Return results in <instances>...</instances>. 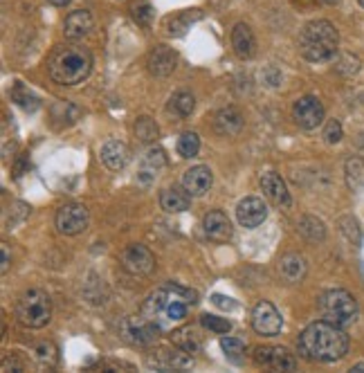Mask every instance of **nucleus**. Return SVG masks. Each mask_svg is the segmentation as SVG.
Returning a JSON list of instances; mask_svg holds the SVG:
<instances>
[{"instance_id":"nucleus-1","label":"nucleus","mask_w":364,"mask_h":373,"mask_svg":"<svg viewBox=\"0 0 364 373\" xmlns=\"http://www.w3.org/2000/svg\"><path fill=\"white\" fill-rule=\"evenodd\" d=\"M299 353L310 362H335L346 355L348 351V335L342 326H335L331 322H315L302 330L299 335Z\"/></svg>"},{"instance_id":"nucleus-2","label":"nucleus","mask_w":364,"mask_h":373,"mask_svg":"<svg viewBox=\"0 0 364 373\" xmlns=\"http://www.w3.org/2000/svg\"><path fill=\"white\" fill-rule=\"evenodd\" d=\"M93 70V55L81 45H59L47 57V72L59 86H76Z\"/></svg>"},{"instance_id":"nucleus-3","label":"nucleus","mask_w":364,"mask_h":373,"mask_svg":"<svg viewBox=\"0 0 364 373\" xmlns=\"http://www.w3.org/2000/svg\"><path fill=\"white\" fill-rule=\"evenodd\" d=\"M337 45H340V36L329 21L308 23L299 36V50H302L304 59L313 63L331 61L337 55Z\"/></svg>"},{"instance_id":"nucleus-4","label":"nucleus","mask_w":364,"mask_h":373,"mask_svg":"<svg viewBox=\"0 0 364 373\" xmlns=\"http://www.w3.org/2000/svg\"><path fill=\"white\" fill-rule=\"evenodd\" d=\"M319 311L326 322L346 328L358 319V301L353 299L351 292L335 288V290H326L319 297Z\"/></svg>"},{"instance_id":"nucleus-5","label":"nucleus","mask_w":364,"mask_h":373,"mask_svg":"<svg viewBox=\"0 0 364 373\" xmlns=\"http://www.w3.org/2000/svg\"><path fill=\"white\" fill-rule=\"evenodd\" d=\"M16 317L28 328H43L52 317V301L47 292L38 288L23 292L16 304Z\"/></svg>"},{"instance_id":"nucleus-6","label":"nucleus","mask_w":364,"mask_h":373,"mask_svg":"<svg viewBox=\"0 0 364 373\" xmlns=\"http://www.w3.org/2000/svg\"><path fill=\"white\" fill-rule=\"evenodd\" d=\"M122 268L135 277H147L155 270V257L147 245L133 243L122 252Z\"/></svg>"},{"instance_id":"nucleus-7","label":"nucleus","mask_w":364,"mask_h":373,"mask_svg":"<svg viewBox=\"0 0 364 373\" xmlns=\"http://www.w3.org/2000/svg\"><path fill=\"white\" fill-rule=\"evenodd\" d=\"M88 218H90L88 209L84 205L70 203V205H63L57 211V228L61 234L74 236V234H81L88 228Z\"/></svg>"},{"instance_id":"nucleus-8","label":"nucleus","mask_w":364,"mask_h":373,"mask_svg":"<svg viewBox=\"0 0 364 373\" xmlns=\"http://www.w3.org/2000/svg\"><path fill=\"white\" fill-rule=\"evenodd\" d=\"M292 115H295V122L306 128V130H313L324 122V106L317 97L313 95H306V97H299L292 106Z\"/></svg>"},{"instance_id":"nucleus-9","label":"nucleus","mask_w":364,"mask_h":373,"mask_svg":"<svg viewBox=\"0 0 364 373\" xmlns=\"http://www.w3.org/2000/svg\"><path fill=\"white\" fill-rule=\"evenodd\" d=\"M252 326L258 335H279L281 333V326H283V319H281V313L272 306L270 301H261L256 304V308L252 313Z\"/></svg>"},{"instance_id":"nucleus-10","label":"nucleus","mask_w":364,"mask_h":373,"mask_svg":"<svg viewBox=\"0 0 364 373\" xmlns=\"http://www.w3.org/2000/svg\"><path fill=\"white\" fill-rule=\"evenodd\" d=\"M166 167V155L162 149H149L144 153V157L140 160V167H137V182L142 186H149L155 180L160 178V173Z\"/></svg>"},{"instance_id":"nucleus-11","label":"nucleus","mask_w":364,"mask_h":373,"mask_svg":"<svg viewBox=\"0 0 364 373\" xmlns=\"http://www.w3.org/2000/svg\"><path fill=\"white\" fill-rule=\"evenodd\" d=\"M254 360L258 364L270 367L272 371H295L297 369V360L292 353H288L281 346H266V349H256Z\"/></svg>"},{"instance_id":"nucleus-12","label":"nucleus","mask_w":364,"mask_h":373,"mask_svg":"<svg viewBox=\"0 0 364 373\" xmlns=\"http://www.w3.org/2000/svg\"><path fill=\"white\" fill-rule=\"evenodd\" d=\"M237 216H239V223L243 225V228L254 230L268 218V207H266V203L261 201V198L248 196V198H243V201L239 203Z\"/></svg>"},{"instance_id":"nucleus-13","label":"nucleus","mask_w":364,"mask_h":373,"mask_svg":"<svg viewBox=\"0 0 364 373\" xmlns=\"http://www.w3.org/2000/svg\"><path fill=\"white\" fill-rule=\"evenodd\" d=\"M93 25H95V18L88 9H76L72 14H68L66 25H63V34H66V38H70V41H79V38L90 34Z\"/></svg>"},{"instance_id":"nucleus-14","label":"nucleus","mask_w":364,"mask_h":373,"mask_svg":"<svg viewBox=\"0 0 364 373\" xmlns=\"http://www.w3.org/2000/svg\"><path fill=\"white\" fill-rule=\"evenodd\" d=\"M178 65V55L166 45H158L149 55V70L155 77H169Z\"/></svg>"},{"instance_id":"nucleus-15","label":"nucleus","mask_w":364,"mask_h":373,"mask_svg":"<svg viewBox=\"0 0 364 373\" xmlns=\"http://www.w3.org/2000/svg\"><path fill=\"white\" fill-rule=\"evenodd\" d=\"M151 362L158 367V369H162V371H182V369H189V367H193V360H191V353H187V351H182L180 346L178 349H166V351H160L158 355H155Z\"/></svg>"},{"instance_id":"nucleus-16","label":"nucleus","mask_w":364,"mask_h":373,"mask_svg":"<svg viewBox=\"0 0 364 373\" xmlns=\"http://www.w3.org/2000/svg\"><path fill=\"white\" fill-rule=\"evenodd\" d=\"M124 333H126V338L131 340L133 344H151L155 338H158V326L153 324V319L144 317V319H131V322H126L124 324Z\"/></svg>"},{"instance_id":"nucleus-17","label":"nucleus","mask_w":364,"mask_h":373,"mask_svg":"<svg viewBox=\"0 0 364 373\" xmlns=\"http://www.w3.org/2000/svg\"><path fill=\"white\" fill-rule=\"evenodd\" d=\"M214 178H212V171L207 167H193L185 173L182 178V186L191 194V196H205L210 191Z\"/></svg>"},{"instance_id":"nucleus-18","label":"nucleus","mask_w":364,"mask_h":373,"mask_svg":"<svg viewBox=\"0 0 364 373\" xmlns=\"http://www.w3.org/2000/svg\"><path fill=\"white\" fill-rule=\"evenodd\" d=\"M205 234L216 243H225L232 238V223L223 211H210L205 216Z\"/></svg>"},{"instance_id":"nucleus-19","label":"nucleus","mask_w":364,"mask_h":373,"mask_svg":"<svg viewBox=\"0 0 364 373\" xmlns=\"http://www.w3.org/2000/svg\"><path fill=\"white\" fill-rule=\"evenodd\" d=\"M128 157H131V151H128V146L120 140H110L101 146V160L103 165L113 171H120L128 165Z\"/></svg>"},{"instance_id":"nucleus-20","label":"nucleus","mask_w":364,"mask_h":373,"mask_svg":"<svg viewBox=\"0 0 364 373\" xmlns=\"http://www.w3.org/2000/svg\"><path fill=\"white\" fill-rule=\"evenodd\" d=\"M261 189L275 205H283V207L290 205V194H288V189H285V182L281 180L279 173H275V171L263 173Z\"/></svg>"},{"instance_id":"nucleus-21","label":"nucleus","mask_w":364,"mask_h":373,"mask_svg":"<svg viewBox=\"0 0 364 373\" xmlns=\"http://www.w3.org/2000/svg\"><path fill=\"white\" fill-rule=\"evenodd\" d=\"M232 48H234V52H237V57H241V59H250L254 55L256 41H254L252 30L245 23L234 25V30H232Z\"/></svg>"},{"instance_id":"nucleus-22","label":"nucleus","mask_w":364,"mask_h":373,"mask_svg":"<svg viewBox=\"0 0 364 373\" xmlns=\"http://www.w3.org/2000/svg\"><path fill=\"white\" fill-rule=\"evenodd\" d=\"M243 128V117L237 108H223L218 111L216 117H214V130L218 135H237V133Z\"/></svg>"},{"instance_id":"nucleus-23","label":"nucleus","mask_w":364,"mask_h":373,"mask_svg":"<svg viewBox=\"0 0 364 373\" xmlns=\"http://www.w3.org/2000/svg\"><path fill=\"white\" fill-rule=\"evenodd\" d=\"M160 205L169 214H178V211H185L191 205V194L185 189H178V186H169L160 194Z\"/></svg>"},{"instance_id":"nucleus-24","label":"nucleus","mask_w":364,"mask_h":373,"mask_svg":"<svg viewBox=\"0 0 364 373\" xmlns=\"http://www.w3.org/2000/svg\"><path fill=\"white\" fill-rule=\"evenodd\" d=\"M200 9H187V11H178V14L166 18V30L171 36H182L187 30H191V25L200 21Z\"/></svg>"},{"instance_id":"nucleus-25","label":"nucleus","mask_w":364,"mask_h":373,"mask_svg":"<svg viewBox=\"0 0 364 373\" xmlns=\"http://www.w3.org/2000/svg\"><path fill=\"white\" fill-rule=\"evenodd\" d=\"M279 270H281V277L288 284H299L306 277V261H304V257H299V255H285L281 259Z\"/></svg>"},{"instance_id":"nucleus-26","label":"nucleus","mask_w":364,"mask_h":373,"mask_svg":"<svg viewBox=\"0 0 364 373\" xmlns=\"http://www.w3.org/2000/svg\"><path fill=\"white\" fill-rule=\"evenodd\" d=\"M171 342L176 346H180L182 351H187V353H198L200 351V338H198V333L193 330L191 326H182V328L174 330Z\"/></svg>"},{"instance_id":"nucleus-27","label":"nucleus","mask_w":364,"mask_h":373,"mask_svg":"<svg viewBox=\"0 0 364 373\" xmlns=\"http://www.w3.org/2000/svg\"><path fill=\"white\" fill-rule=\"evenodd\" d=\"M169 304H171V299H169L166 288L155 290V292H151V297H149L147 304H144V315H147L149 319H155L158 315L166 313V306H169Z\"/></svg>"},{"instance_id":"nucleus-28","label":"nucleus","mask_w":364,"mask_h":373,"mask_svg":"<svg viewBox=\"0 0 364 373\" xmlns=\"http://www.w3.org/2000/svg\"><path fill=\"white\" fill-rule=\"evenodd\" d=\"M193 106H196V99H193L191 92H176V95L171 97V101H169V111H171L174 115L178 117H189L193 113Z\"/></svg>"},{"instance_id":"nucleus-29","label":"nucleus","mask_w":364,"mask_h":373,"mask_svg":"<svg viewBox=\"0 0 364 373\" xmlns=\"http://www.w3.org/2000/svg\"><path fill=\"white\" fill-rule=\"evenodd\" d=\"M346 180L351 189H362L364 186V162L360 157H353L346 162Z\"/></svg>"},{"instance_id":"nucleus-30","label":"nucleus","mask_w":364,"mask_h":373,"mask_svg":"<svg viewBox=\"0 0 364 373\" xmlns=\"http://www.w3.org/2000/svg\"><path fill=\"white\" fill-rule=\"evenodd\" d=\"M299 232H302L308 241H322L324 238V223L313 218V216H304L299 223Z\"/></svg>"},{"instance_id":"nucleus-31","label":"nucleus","mask_w":364,"mask_h":373,"mask_svg":"<svg viewBox=\"0 0 364 373\" xmlns=\"http://www.w3.org/2000/svg\"><path fill=\"white\" fill-rule=\"evenodd\" d=\"M198 149H200V140H198L196 133H185V135L178 140V153L182 157L198 155Z\"/></svg>"},{"instance_id":"nucleus-32","label":"nucleus","mask_w":364,"mask_h":373,"mask_svg":"<svg viewBox=\"0 0 364 373\" xmlns=\"http://www.w3.org/2000/svg\"><path fill=\"white\" fill-rule=\"evenodd\" d=\"M220 346H223V351L227 355L229 362L234 364H239L241 360H243V353H245V346L241 340H234V338H225V340H220Z\"/></svg>"},{"instance_id":"nucleus-33","label":"nucleus","mask_w":364,"mask_h":373,"mask_svg":"<svg viewBox=\"0 0 364 373\" xmlns=\"http://www.w3.org/2000/svg\"><path fill=\"white\" fill-rule=\"evenodd\" d=\"M135 133L142 142H153L155 138H158V126H155L151 117H140L137 124H135Z\"/></svg>"},{"instance_id":"nucleus-34","label":"nucleus","mask_w":364,"mask_h":373,"mask_svg":"<svg viewBox=\"0 0 364 373\" xmlns=\"http://www.w3.org/2000/svg\"><path fill=\"white\" fill-rule=\"evenodd\" d=\"M200 322L205 328H210L214 333H218V335H225V333L232 330V324H229V319L225 317H216V315H203L200 317Z\"/></svg>"},{"instance_id":"nucleus-35","label":"nucleus","mask_w":364,"mask_h":373,"mask_svg":"<svg viewBox=\"0 0 364 373\" xmlns=\"http://www.w3.org/2000/svg\"><path fill=\"white\" fill-rule=\"evenodd\" d=\"M36 360H38V364H43V367H55L57 362V349L52 346L50 342H43V344H38L36 349Z\"/></svg>"},{"instance_id":"nucleus-36","label":"nucleus","mask_w":364,"mask_h":373,"mask_svg":"<svg viewBox=\"0 0 364 373\" xmlns=\"http://www.w3.org/2000/svg\"><path fill=\"white\" fill-rule=\"evenodd\" d=\"M340 228H342V232L348 236V241L351 243H360L362 241V234H360V225H358V221L356 218H342L340 221Z\"/></svg>"},{"instance_id":"nucleus-37","label":"nucleus","mask_w":364,"mask_h":373,"mask_svg":"<svg viewBox=\"0 0 364 373\" xmlns=\"http://www.w3.org/2000/svg\"><path fill=\"white\" fill-rule=\"evenodd\" d=\"M324 138H326L329 144H337L342 140V124L337 119H331L326 122V128H324Z\"/></svg>"},{"instance_id":"nucleus-38","label":"nucleus","mask_w":364,"mask_h":373,"mask_svg":"<svg viewBox=\"0 0 364 373\" xmlns=\"http://www.w3.org/2000/svg\"><path fill=\"white\" fill-rule=\"evenodd\" d=\"M133 18L140 23V25H149L151 18H153V7L149 3H140L133 7Z\"/></svg>"},{"instance_id":"nucleus-39","label":"nucleus","mask_w":364,"mask_h":373,"mask_svg":"<svg viewBox=\"0 0 364 373\" xmlns=\"http://www.w3.org/2000/svg\"><path fill=\"white\" fill-rule=\"evenodd\" d=\"M171 322H178V319H182V317H187V306L182 304V301H178V299H174L171 304L166 306V313H164Z\"/></svg>"},{"instance_id":"nucleus-40","label":"nucleus","mask_w":364,"mask_h":373,"mask_svg":"<svg viewBox=\"0 0 364 373\" xmlns=\"http://www.w3.org/2000/svg\"><path fill=\"white\" fill-rule=\"evenodd\" d=\"M166 288H169V290H174V292H178V295H182V297H187V301H191V304H196V301H198V292H196V290L180 288L178 284H166Z\"/></svg>"},{"instance_id":"nucleus-41","label":"nucleus","mask_w":364,"mask_h":373,"mask_svg":"<svg viewBox=\"0 0 364 373\" xmlns=\"http://www.w3.org/2000/svg\"><path fill=\"white\" fill-rule=\"evenodd\" d=\"M0 270H3V274L9 270V252H7V245H3V268H0Z\"/></svg>"},{"instance_id":"nucleus-42","label":"nucleus","mask_w":364,"mask_h":373,"mask_svg":"<svg viewBox=\"0 0 364 373\" xmlns=\"http://www.w3.org/2000/svg\"><path fill=\"white\" fill-rule=\"evenodd\" d=\"M50 5H55V7H66V5H70L72 0H47Z\"/></svg>"},{"instance_id":"nucleus-43","label":"nucleus","mask_w":364,"mask_h":373,"mask_svg":"<svg viewBox=\"0 0 364 373\" xmlns=\"http://www.w3.org/2000/svg\"><path fill=\"white\" fill-rule=\"evenodd\" d=\"M351 371H356V373H358V371H364V364H358V367H353Z\"/></svg>"},{"instance_id":"nucleus-44","label":"nucleus","mask_w":364,"mask_h":373,"mask_svg":"<svg viewBox=\"0 0 364 373\" xmlns=\"http://www.w3.org/2000/svg\"><path fill=\"white\" fill-rule=\"evenodd\" d=\"M324 3H326V5H337L340 0H324Z\"/></svg>"},{"instance_id":"nucleus-45","label":"nucleus","mask_w":364,"mask_h":373,"mask_svg":"<svg viewBox=\"0 0 364 373\" xmlns=\"http://www.w3.org/2000/svg\"><path fill=\"white\" fill-rule=\"evenodd\" d=\"M360 144L364 146V133H362V138H360Z\"/></svg>"},{"instance_id":"nucleus-46","label":"nucleus","mask_w":364,"mask_h":373,"mask_svg":"<svg viewBox=\"0 0 364 373\" xmlns=\"http://www.w3.org/2000/svg\"><path fill=\"white\" fill-rule=\"evenodd\" d=\"M358 3H360V5H362V7H364V0H358Z\"/></svg>"}]
</instances>
